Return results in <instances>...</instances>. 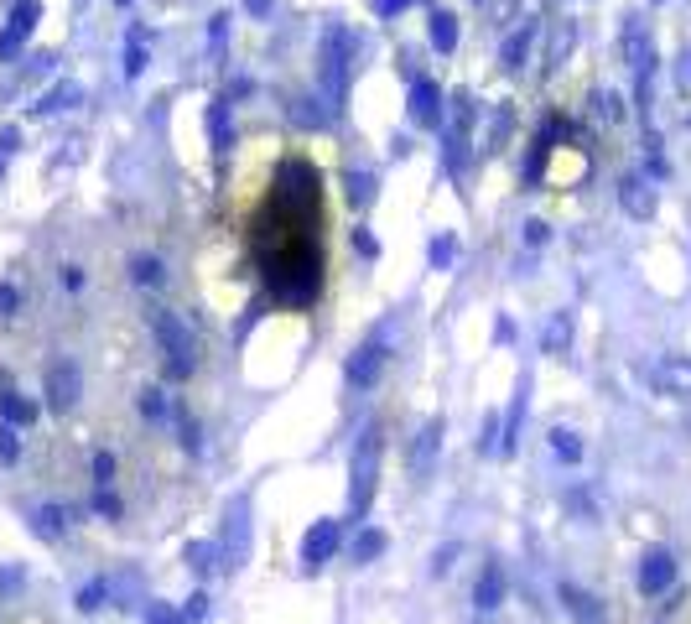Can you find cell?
I'll return each mask as SVG.
<instances>
[{
    "mask_svg": "<svg viewBox=\"0 0 691 624\" xmlns=\"http://www.w3.org/2000/svg\"><path fill=\"white\" fill-rule=\"evenodd\" d=\"M520 234H525V245H546V234H551V229H546L541 219H530V224H525Z\"/></svg>",
    "mask_w": 691,
    "mask_h": 624,
    "instance_id": "obj_43",
    "label": "cell"
},
{
    "mask_svg": "<svg viewBox=\"0 0 691 624\" xmlns=\"http://www.w3.org/2000/svg\"><path fill=\"white\" fill-rule=\"evenodd\" d=\"M343 193H349V203L364 214V208H375V198H380V177L375 172H349L343 177Z\"/></svg>",
    "mask_w": 691,
    "mask_h": 624,
    "instance_id": "obj_14",
    "label": "cell"
},
{
    "mask_svg": "<svg viewBox=\"0 0 691 624\" xmlns=\"http://www.w3.org/2000/svg\"><path fill=\"white\" fill-rule=\"evenodd\" d=\"M562 598H567V609H572L582 624H603V619H608V614L598 609V598H593V593H582V588H562Z\"/></svg>",
    "mask_w": 691,
    "mask_h": 624,
    "instance_id": "obj_20",
    "label": "cell"
},
{
    "mask_svg": "<svg viewBox=\"0 0 691 624\" xmlns=\"http://www.w3.org/2000/svg\"><path fill=\"white\" fill-rule=\"evenodd\" d=\"M333 546H338V520H317V526L307 531V541H302V562L323 567L333 557Z\"/></svg>",
    "mask_w": 691,
    "mask_h": 624,
    "instance_id": "obj_9",
    "label": "cell"
},
{
    "mask_svg": "<svg viewBox=\"0 0 691 624\" xmlns=\"http://www.w3.org/2000/svg\"><path fill=\"white\" fill-rule=\"evenodd\" d=\"M359 52V37L343 21L323 26V42H317V89L328 99V115H338L349 104V58Z\"/></svg>",
    "mask_w": 691,
    "mask_h": 624,
    "instance_id": "obj_1",
    "label": "cell"
},
{
    "mask_svg": "<svg viewBox=\"0 0 691 624\" xmlns=\"http://www.w3.org/2000/svg\"><path fill=\"white\" fill-rule=\"evenodd\" d=\"M354 250L359 255H380V245H375V234H369V229H354Z\"/></svg>",
    "mask_w": 691,
    "mask_h": 624,
    "instance_id": "obj_44",
    "label": "cell"
},
{
    "mask_svg": "<svg viewBox=\"0 0 691 624\" xmlns=\"http://www.w3.org/2000/svg\"><path fill=\"white\" fill-rule=\"evenodd\" d=\"M406 104H411V120H416L421 130H442V89L432 84V78H416Z\"/></svg>",
    "mask_w": 691,
    "mask_h": 624,
    "instance_id": "obj_7",
    "label": "cell"
},
{
    "mask_svg": "<svg viewBox=\"0 0 691 624\" xmlns=\"http://www.w3.org/2000/svg\"><path fill=\"white\" fill-rule=\"evenodd\" d=\"M499 598H504V572L489 567L484 578H478V609H499Z\"/></svg>",
    "mask_w": 691,
    "mask_h": 624,
    "instance_id": "obj_24",
    "label": "cell"
},
{
    "mask_svg": "<svg viewBox=\"0 0 691 624\" xmlns=\"http://www.w3.org/2000/svg\"><path fill=\"white\" fill-rule=\"evenodd\" d=\"M442 437H447V427H442V416H432V422L421 427V437H416V448H411V468H416V474H432V463H437V448H442Z\"/></svg>",
    "mask_w": 691,
    "mask_h": 624,
    "instance_id": "obj_11",
    "label": "cell"
},
{
    "mask_svg": "<svg viewBox=\"0 0 691 624\" xmlns=\"http://www.w3.org/2000/svg\"><path fill=\"white\" fill-rule=\"evenodd\" d=\"M188 567H198V572H208V567H214V546H208V541H198V546H188Z\"/></svg>",
    "mask_w": 691,
    "mask_h": 624,
    "instance_id": "obj_36",
    "label": "cell"
},
{
    "mask_svg": "<svg viewBox=\"0 0 691 624\" xmlns=\"http://www.w3.org/2000/svg\"><path fill=\"white\" fill-rule=\"evenodd\" d=\"M0 422H11V427H32L37 422V406L16 396V390H0Z\"/></svg>",
    "mask_w": 691,
    "mask_h": 624,
    "instance_id": "obj_18",
    "label": "cell"
},
{
    "mask_svg": "<svg viewBox=\"0 0 691 624\" xmlns=\"http://www.w3.org/2000/svg\"><path fill=\"white\" fill-rule=\"evenodd\" d=\"M146 73V26H130L125 37V78H141Z\"/></svg>",
    "mask_w": 691,
    "mask_h": 624,
    "instance_id": "obj_19",
    "label": "cell"
},
{
    "mask_svg": "<svg viewBox=\"0 0 691 624\" xmlns=\"http://www.w3.org/2000/svg\"><path fill=\"white\" fill-rule=\"evenodd\" d=\"M208 136H214V151L229 156L234 151V120H229V99H214L208 104Z\"/></svg>",
    "mask_w": 691,
    "mask_h": 624,
    "instance_id": "obj_12",
    "label": "cell"
},
{
    "mask_svg": "<svg viewBox=\"0 0 691 624\" xmlns=\"http://www.w3.org/2000/svg\"><path fill=\"white\" fill-rule=\"evenodd\" d=\"M676 73H681V84H686V89H691V47H686V52H681V68H676Z\"/></svg>",
    "mask_w": 691,
    "mask_h": 624,
    "instance_id": "obj_49",
    "label": "cell"
},
{
    "mask_svg": "<svg viewBox=\"0 0 691 624\" xmlns=\"http://www.w3.org/2000/svg\"><path fill=\"white\" fill-rule=\"evenodd\" d=\"M203 614H208V598H203V593H193V598H188V609H182V619H177V624H198Z\"/></svg>",
    "mask_w": 691,
    "mask_h": 624,
    "instance_id": "obj_37",
    "label": "cell"
},
{
    "mask_svg": "<svg viewBox=\"0 0 691 624\" xmlns=\"http://www.w3.org/2000/svg\"><path fill=\"white\" fill-rule=\"evenodd\" d=\"M94 510H99V515H120V500H115V494L99 484V494H94Z\"/></svg>",
    "mask_w": 691,
    "mask_h": 624,
    "instance_id": "obj_39",
    "label": "cell"
},
{
    "mask_svg": "<svg viewBox=\"0 0 691 624\" xmlns=\"http://www.w3.org/2000/svg\"><path fill=\"white\" fill-rule=\"evenodd\" d=\"M427 260H432V271H447L458 260V240H453V234H437L432 250H427Z\"/></svg>",
    "mask_w": 691,
    "mask_h": 624,
    "instance_id": "obj_26",
    "label": "cell"
},
{
    "mask_svg": "<svg viewBox=\"0 0 691 624\" xmlns=\"http://www.w3.org/2000/svg\"><path fill=\"white\" fill-rule=\"evenodd\" d=\"M530 42H536V26H530V21L515 26V32L499 42V68H504V73H520L525 58H530Z\"/></svg>",
    "mask_w": 691,
    "mask_h": 624,
    "instance_id": "obj_10",
    "label": "cell"
},
{
    "mask_svg": "<svg viewBox=\"0 0 691 624\" xmlns=\"http://www.w3.org/2000/svg\"><path fill=\"white\" fill-rule=\"evenodd\" d=\"M572 42H577L572 21H562V26H556V32H551V47H546V73H556V68H562V58L572 52Z\"/></svg>",
    "mask_w": 691,
    "mask_h": 624,
    "instance_id": "obj_21",
    "label": "cell"
},
{
    "mask_svg": "<svg viewBox=\"0 0 691 624\" xmlns=\"http://www.w3.org/2000/svg\"><path fill=\"white\" fill-rule=\"evenodd\" d=\"M624 58H629L634 78H650V68H655V42H650V32H645L640 16L624 21Z\"/></svg>",
    "mask_w": 691,
    "mask_h": 624,
    "instance_id": "obj_5",
    "label": "cell"
},
{
    "mask_svg": "<svg viewBox=\"0 0 691 624\" xmlns=\"http://www.w3.org/2000/svg\"><path fill=\"white\" fill-rule=\"evenodd\" d=\"M141 416H151V422H162V416H167V390L146 385V390H141Z\"/></svg>",
    "mask_w": 691,
    "mask_h": 624,
    "instance_id": "obj_31",
    "label": "cell"
},
{
    "mask_svg": "<svg viewBox=\"0 0 691 624\" xmlns=\"http://www.w3.org/2000/svg\"><path fill=\"white\" fill-rule=\"evenodd\" d=\"M551 453H556V458H567V463H577V458H582V442H577V432L556 427V432H551Z\"/></svg>",
    "mask_w": 691,
    "mask_h": 624,
    "instance_id": "obj_28",
    "label": "cell"
},
{
    "mask_svg": "<svg viewBox=\"0 0 691 624\" xmlns=\"http://www.w3.org/2000/svg\"><path fill=\"white\" fill-rule=\"evenodd\" d=\"M541 344H546V354H562V349L572 344V318H567V312H556V318L546 323V338H541Z\"/></svg>",
    "mask_w": 691,
    "mask_h": 624,
    "instance_id": "obj_23",
    "label": "cell"
},
{
    "mask_svg": "<svg viewBox=\"0 0 691 624\" xmlns=\"http://www.w3.org/2000/svg\"><path fill=\"white\" fill-rule=\"evenodd\" d=\"M593 115L608 120V125H619V120H624V99H619L614 89H593Z\"/></svg>",
    "mask_w": 691,
    "mask_h": 624,
    "instance_id": "obj_25",
    "label": "cell"
},
{
    "mask_svg": "<svg viewBox=\"0 0 691 624\" xmlns=\"http://www.w3.org/2000/svg\"><path fill=\"white\" fill-rule=\"evenodd\" d=\"M375 468H380V427H364L359 448H354V510L359 515L375 500Z\"/></svg>",
    "mask_w": 691,
    "mask_h": 624,
    "instance_id": "obj_3",
    "label": "cell"
},
{
    "mask_svg": "<svg viewBox=\"0 0 691 624\" xmlns=\"http://www.w3.org/2000/svg\"><path fill=\"white\" fill-rule=\"evenodd\" d=\"M32 526H37V536H47V541L63 536V510H58V505H42V510L32 515Z\"/></svg>",
    "mask_w": 691,
    "mask_h": 624,
    "instance_id": "obj_29",
    "label": "cell"
},
{
    "mask_svg": "<svg viewBox=\"0 0 691 624\" xmlns=\"http://www.w3.org/2000/svg\"><path fill=\"white\" fill-rule=\"evenodd\" d=\"M16 52H21V42H16L11 32H0V63H11V58H16Z\"/></svg>",
    "mask_w": 691,
    "mask_h": 624,
    "instance_id": "obj_46",
    "label": "cell"
},
{
    "mask_svg": "<svg viewBox=\"0 0 691 624\" xmlns=\"http://www.w3.org/2000/svg\"><path fill=\"white\" fill-rule=\"evenodd\" d=\"M16 146H21V130H16V125H6V130H0V156H11Z\"/></svg>",
    "mask_w": 691,
    "mask_h": 624,
    "instance_id": "obj_45",
    "label": "cell"
},
{
    "mask_svg": "<svg viewBox=\"0 0 691 624\" xmlns=\"http://www.w3.org/2000/svg\"><path fill=\"white\" fill-rule=\"evenodd\" d=\"M406 6H416V0H369V11H375V16H395V11H406Z\"/></svg>",
    "mask_w": 691,
    "mask_h": 624,
    "instance_id": "obj_41",
    "label": "cell"
},
{
    "mask_svg": "<svg viewBox=\"0 0 691 624\" xmlns=\"http://www.w3.org/2000/svg\"><path fill=\"white\" fill-rule=\"evenodd\" d=\"M130 281H136V286H162L167 271H162V260H156V255H136V260H130Z\"/></svg>",
    "mask_w": 691,
    "mask_h": 624,
    "instance_id": "obj_22",
    "label": "cell"
},
{
    "mask_svg": "<svg viewBox=\"0 0 691 624\" xmlns=\"http://www.w3.org/2000/svg\"><path fill=\"white\" fill-rule=\"evenodd\" d=\"M427 37H432L437 52H453L458 47V16L453 11H432L427 16Z\"/></svg>",
    "mask_w": 691,
    "mask_h": 624,
    "instance_id": "obj_16",
    "label": "cell"
},
{
    "mask_svg": "<svg viewBox=\"0 0 691 624\" xmlns=\"http://www.w3.org/2000/svg\"><path fill=\"white\" fill-rule=\"evenodd\" d=\"M660 380L666 385H676V390H691V364H681V359H671L666 370H660Z\"/></svg>",
    "mask_w": 691,
    "mask_h": 624,
    "instance_id": "obj_33",
    "label": "cell"
},
{
    "mask_svg": "<svg viewBox=\"0 0 691 624\" xmlns=\"http://www.w3.org/2000/svg\"><path fill=\"white\" fill-rule=\"evenodd\" d=\"M78 390H84V375H78V364L58 359V364L47 370V406H52V411H73Z\"/></svg>",
    "mask_w": 691,
    "mask_h": 624,
    "instance_id": "obj_4",
    "label": "cell"
},
{
    "mask_svg": "<svg viewBox=\"0 0 691 624\" xmlns=\"http://www.w3.org/2000/svg\"><path fill=\"white\" fill-rule=\"evenodd\" d=\"M375 557H385V531H359L354 562H375Z\"/></svg>",
    "mask_w": 691,
    "mask_h": 624,
    "instance_id": "obj_27",
    "label": "cell"
},
{
    "mask_svg": "<svg viewBox=\"0 0 691 624\" xmlns=\"http://www.w3.org/2000/svg\"><path fill=\"white\" fill-rule=\"evenodd\" d=\"M16 307H21V297H16V286H6V281H0V318H11Z\"/></svg>",
    "mask_w": 691,
    "mask_h": 624,
    "instance_id": "obj_42",
    "label": "cell"
},
{
    "mask_svg": "<svg viewBox=\"0 0 691 624\" xmlns=\"http://www.w3.org/2000/svg\"><path fill=\"white\" fill-rule=\"evenodd\" d=\"M104 593H110V583H104V578H99V583H89L84 593H78V609H84V614H94V609L104 604Z\"/></svg>",
    "mask_w": 691,
    "mask_h": 624,
    "instance_id": "obj_34",
    "label": "cell"
},
{
    "mask_svg": "<svg viewBox=\"0 0 691 624\" xmlns=\"http://www.w3.org/2000/svg\"><path fill=\"white\" fill-rule=\"evenodd\" d=\"M37 21H42V0H16V6H11V26H6V32H11L16 42H26V37L37 32Z\"/></svg>",
    "mask_w": 691,
    "mask_h": 624,
    "instance_id": "obj_17",
    "label": "cell"
},
{
    "mask_svg": "<svg viewBox=\"0 0 691 624\" xmlns=\"http://www.w3.org/2000/svg\"><path fill=\"white\" fill-rule=\"evenodd\" d=\"M151 333H156V344L167 349V364H172V375H193V359H198V338H193V328L182 323L172 307H151Z\"/></svg>",
    "mask_w": 691,
    "mask_h": 624,
    "instance_id": "obj_2",
    "label": "cell"
},
{
    "mask_svg": "<svg viewBox=\"0 0 691 624\" xmlns=\"http://www.w3.org/2000/svg\"><path fill=\"white\" fill-rule=\"evenodd\" d=\"M208 42H214V58L224 63V52H229V11H219L214 21H208Z\"/></svg>",
    "mask_w": 691,
    "mask_h": 624,
    "instance_id": "obj_30",
    "label": "cell"
},
{
    "mask_svg": "<svg viewBox=\"0 0 691 624\" xmlns=\"http://www.w3.org/2000/svg\"><path fill=\"white\" fill-rule=\"evenodd\" d=\"M291 115H297L302 125H323L328 120V110H312V99H297V104H291Z\"/></svg>",
    "mask_w": 691,
    "mask_h": 624,
    "instance_id": "obj_35",
    "label": "cell"
},
{
    "mask_svg": "<svg viewBox=\"0 0 691 624\" xmlns=\"http://www.w3.org/2000/svg\"><path fill=\"white\" fill-rule=\"evenodd\" d=\"M94 479H99V484L115 479V458H110V453H94Z\"/></svg>",
    "mask_w": 691,
    "mask_h": 624,
    "instance_id": "obj_38",
    "label": "cell"
},
{
    "mask_svg": "<svg viewBox=\"0 0 691 624\" xmlns=\"http://www.w3.org/2000/svg\"><path fill=\"white\" fill-rule=\"evenodd\" d=\"M671 583H676V557L666 552V546L645 552V562H640V593H645V598H655V593H666Z\"/></svg>",
    "mask_w": 691,
    "mask_h": 624,
    "instance_id": "obj_8",
    "label": "cell"
},
{
    "mask_svg": "<svg viewBox=\"0 0 691 624\" xmlns=\"http://www.w3.org/2000/svg\"><path fill=\"white\" fill-rule=\"evenodd\" d=\"M120 6H130V0H120Z\"/></svg>",
    "mask_w": 691,
    "mask_h": 624,
    "instance_id": "obj_51",
    "label": "cell"
},
{
    "mask_svg": "<svg viewBox=\"0 0 691 624\" xmlns=\"http://www.w3.org/2000/svg\"><path fill=\"white\" fill-rule=\"evenodd\" d=\"M245 11L250 16H271V0H245Z\"/></svg>",
    "mask_w": 691,
    "mask_h": 624,
    "instance_id": "obj_50",
    "label": "cell"
},
{
    "mask_svg": "<svg viewBox=\"0 0 691 624\" xmlns=\"http://www.w3.org/2000/svg\"><path fill=\"white\" fill-rule=\"evenodd\" d=\"M63 286H68V292H78V286H84V271H78V266H63Z\"/></svg>",
    "mask_w": 691,
    "mask_h": 624,
    "instance_id": "obj_48",
    "label": "cell"
},
{
    "mask_svg": "<svg viewBox=\"0 0 691 624\" xmlns=\"http://www.w3.org/2000/svg\"><path fill=\"white\" fill-rule=\"evenodd\" d=\"M146 624H177V619H172V609H167V604H151Z\"/></svg>",
    "mask_w": 691,
    "mask_h": 624,
    "instance_id": "obj_47",
    "label": "cell"
},
{
    "mask_svg": "<svg viewBox=\"0 0 691 624\" xmlns=\"http://www.w3.org/2000/svg\"><path fill=\"white\" fill-rule=\"evenodd\" d=\"M21 458V442H16V427L0 422V463H16Z\"/></svg>",
    "mask_w": 691,
    "mask_h": 624,
    "instance_id": "obj_32",
    "label": "cell"
},
{
    "mask_svg": "<svg viewBox=\"0 0 691 624\" xmlns=\"http://www.w3.org/2000/svg\"><path fill=\"white\" fill-rule=\"evenodd\" d=\"M78 99H84V89H78V84H52V89L32 104V115H58V110H73Z\"/></svg>",
    "mask_w": 691,
    "mask_h": 624,
    "instance_id": "obj_15",
    "label": "cell"
},
{
    "mask_svg": "<svg viewBox=\"0 0 691 624\" xmlns=\"http://www.w3.org/2000/svg\"><path fill=\"white\" fill-rule=\"evenodd\" d=\"M453 562H458V546H442V552L432 557V572L442 578V572H453Z\"/></svg>",
    "mask_w": 691,
    "mask_h": 624,
    "instance_id": "obj_40",
    "label": "cell"
},
{
    "mask_svg": "<svg viewBox=\"0 0 691 624\" xmlns=\"http://www.w3.org/2000/svg\"><path fill=\"white\" fill-rule=\"evenodd\" d=\"M619 203H624L629 219H655V208H660V198H655V188H650L645 172H629L619 182Z\"/></svg>",
    "mask_w": 691,
    "mask_h": 624,
    "instance_id": "obj_6",
    "label": "cell"
},
{
    "mask_svg": "<svg viewBox=\"0 0 691 624\" xmlns=\"http://www.w3.org/2000/svg\"><path fill=\"white\" fill-rule=\"evenodd\" d=\"M380 364H385V338H375V344H364L354 359H349V380L354 385H369L380 375Z\"/></svg>",
    "mask_w": 691,
    "mask_h": 624,
    "instance_id": "obj_13",
    "label": "cell"
}]
</instances>
